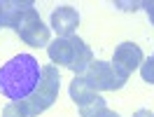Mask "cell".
I'll return each instance as SVG.
<instances>
[{
	"label": "cell",
	"mask_w": 154,
	"mask_h": 117,
	"mask_svg": "<svg viewBox=\"0 0 154 117\" xmlns=\"http://www.w3.org/2000/svg\"><path fill=\"white\" fill-rule=\"evenodd\" d=\"M47 54L51 58V63H58L63 68L72 70L75 75H84V70L94 61V54H91L89 45L82 38H77V35H72V38H56L54 42H49Z\"/></svg>",
	"instance_id": "7a4b0ae2"
},
{
	"label": "cell",
	"mask_w": 154,
	"mask_h": 117,
	"mask_svg": "<svg viewBox=\"0 0 154 117\" xmlns=\"http://www.w3.org/2000/svg\"><path fill=\"white\" fill-rule=\"evenodd\" d=\"M79 26V12L72 5H61L51 12V28L58 38H72Z\"/></svg>",
	"instance_id": "8992f818"
},
{
	"label": "cell",
	"mask_w": 154,
	"mask_h": 117,
	"mask_svg": "<svg viewBox=\"0 0 154 117\" xmlns=\"http://www.w3.org/2000/svg\"><path fill=\"white\" fill-rule=\"evenodd\" d=\"M133 117H154V112L152 110H135Z\"/></svg>",
	"instance_id": "5bb4252c"
},
{
	"label": "cell",
	"mask_w": 154,
	"mask_h": 117,
	"mask_svg": "<svg viewBox=\"0 0 154 117\" xmlns=\"http://www.w3.org/2000/svg\"><path fill=\"white\" fill-rule=\"evenodd\" d=\"M2 117H28L26 110H23V103L17 101V103H7L2 108Z\"/></svg>",
	"instance_id": "7c38bea8"
},
{
	"label": "cell",
	"mask_w": 154,
	"mask_h": 117,
	"mask_svg": "<svg viewBox=\"0 0 154 117\" xmlns=\"http://www.w3.org/2000/svg\"><path fill=\"white\" fill-rule=\"evenodd\" d=\"M140 75H143L145 82L154 84V54H152V56H147L143 61V66H140Z\"/></svg>",
	"instance_id": "8fae6325"
},
{
	"label": "cell",
	"mask_w": 154,
	"mask_h": 117,
	"mask_svg": "<svg viewBox=\"0 0 154 117\" xmlns=\"http://www.w3.org/2000/svg\"><path fill=\"white\" fill-rule=\"evenodd\" d=\"M82 77L87 80V84L94 91H117L122 89L128 82V73L115 66L112 61H100V58H94L91 66L84 70Z\"/></svg>",
	"instance_id": "277c9868"
},
{
	"label": "cell",
	"mask_w": 154,
	"mask_h": 117,
	"mask_svg": "<svg viewBox=\"0 0 154 117\" xmlns=\"http://www.w3.org/2000/svg\"><path fill=\"white\" fill-rule=\"evenodd\" d=\"M143 49L138 47L135 42H122L119 47L115 49V56H112V63L115 66H119V68L124 70V73H133L135 68H140L143 66Z\"/></svg>",
	"instance_id": "ba28073f"
},
{
	"label": "cell",
	"mask_w": 154,
	"mask_h": 117,
	"mask_svg": "<svg viewBox=\"0 0 154 117\" xmlns=\"http://www.w3.org/2000/svg\"><path fill=\"white\" fill-rule=\"evenodd\" d=\"M143 7H145V12H147V17H149V21H152V26H154V0L143 2Z\"/></svg>",
	"instance_id": "4fadbf2b"
},
{
	"label": "cell",
	"mask_w": 154,
	"mask_h": 117,
	"mask_svg": "<svg viewBox=\"0 0 154 117\" xmlns=\"http://www.w3.org/2000/svg\"><path fill=\"white\" fill-rule=\"evenodd\" d=\"M33 7V0H0V28H17L21 17Z\"/></svg>",
	"instance_id": "52a82bcc"
},
{
	"label": "cell",
	"mask_w": 154,
	"mask_h": 117,
	"mask_svg": "<svg viewBox=\"0 0 154 117\" xmlns=\"http://www.w3.org/2000/svg\"><path fill=\"white\" fill-rule=\"evenodd\" d=\"M58 91H61V75H58L56 66H45L42 68V80H40L38 89L30 94L23 103V110L28 117H35L40 112H45L54 106V101L58 98Z\"/></svg>",
	"instance_id": "3957f363"
},
{
	"label": "cell",
	"mask_w": 154,
	"mask_h": 117,
	"mask_svg": "<svg viewBox=\"0 0 154 117\" xmlns=\"http://www.w3.org/2000/svg\"><path fill=\"white\" fill-rule=\"evenodd\" d=\"M14 30H17V35H19L26 45H30V47H45V45L49 47V38H51L49 26H45V21L40 19V12L35 10V7L28 10L21 17V21L17 24Z\"/></svg>",
	"instance_id": "5b68a950"
},
{
	"label": "cell",
	"mask_w": 154,
	"mask_h": 117,
	"mask_svg": "<svg viewBox=\"0 0 154 117\" xmlns=\"http://www.w3.org/2000/svg\"><path fill=\"white\" fill-rule=\"evenodd\" d=\"M96 117H119V115H117L115 110H110V108H105V110H103L100 115H96Z\"/></svg>",
	"instance_id": "9a60e30c"
},
{
	"label": "cell",
	"mask_w": 154,
	"mask_h": 117,
	"mask_svg": "<svg viewBox=\"0 0 154 117\" xmlns=\"http://www.w3.org/2000/svg\"><path fill=\"white\" fill-rule=\"evenodd\" d=\"M94 94H98V91H94V89L87 84V80L82 77V75H75V80L70 82V98L77 103V108L82 106L84 101H89V98L94 96Z\"/></svg>",
	"instance_id": "9c48e42d"
},
{
	"label": "cell",
	"mask_w": 154,
	"mask_h": 117,
	"mask_svg": "<svg viewBox=\"0 0 154 117\" xmlns=\"http://www.w3.org/2000/svg\"><path fill=\"white\" fill-rule=\"evenodd\" d=\"M42 80V66L33 54H17L0 68V94L10 103L26 101Z\"/></svg>",
	"instance_id": "6da1fadb"
},
{
	"label": "cell",
	"mask_w": 154,
	"mask_h": 117,
	"mask_svg": "<svg viewBox=\"0 0 154 117\" xmlns=\"http://www.w3.org/2000/svg\"><path fill=\"white\" fill-rule=\"evenodd\" d=\"M105 108H107L105 106V98L100 96V94H94L89 101H84V103L79 106V115H82V117H96V115H100Z\"/></svg>",
	"instance_id": "30bf717a"
}]
</instances>
